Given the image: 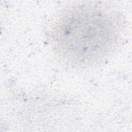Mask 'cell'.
<instances>
[{"mask_svg":"<svg viewBox=\"0 0 132 132\" xmlns=\"http://www.w3.org/2000/svg\"><path fill=\"white\" fill-rule=\"evenodd\" d=\"M62 53L74 61H92L105 54L116 37L112 19L98 9L81 7L63 16L56 29Z\"/></svg>","mask_w":132,"mask_h":132,"instance_id":"1","label":"cell"}]
</instances>
